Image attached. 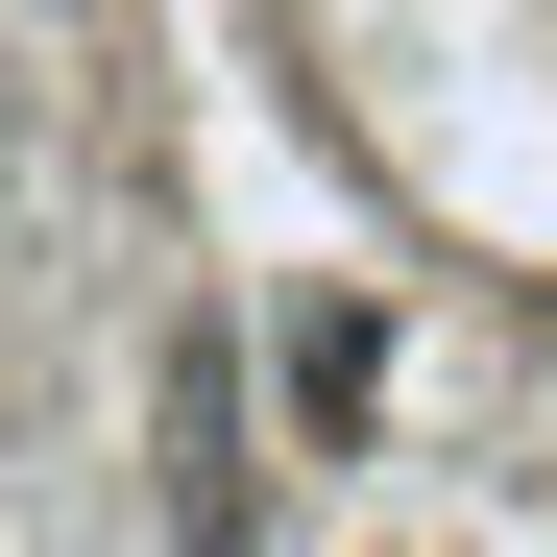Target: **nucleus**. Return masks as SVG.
<instances>
[{"instance_id":"nucleus-1","label":"nucleus","mask_w":557,"mask_h":557,"mask_svg":"<svg viewBox=\"0 0 557 557\" xmlns=\"http://www.w3.org/2000/svg\"><path fill=\"white\" fill-rule=\"evenodd\" d=\"M292 412H315V436H363V412H388V339L315 315V339H292Z\"/></svg>"}]
</instances>
